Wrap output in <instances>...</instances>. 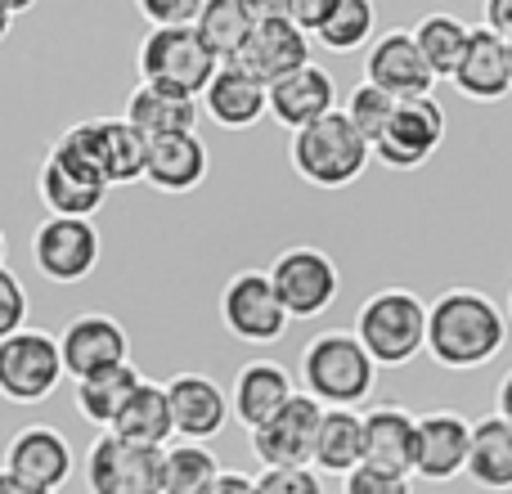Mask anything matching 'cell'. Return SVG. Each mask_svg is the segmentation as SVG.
<instances>
[{"instance_id": "6da1fadb", "label": "cell", "mask_w": 512, "mask_h": 494, "mask_svg": "<svg viewBox=\"0 0 512 494\" xmlns=\"http://www.w3.org/2000/svg\"><path fill=\"white\" fill-rule=\"evenodd\" d=\"M508 342V315L477 288H450L427 315V355L441 369H481Z\"/></svg>"}, {"instance_id": "7a4b0ae2", "label": "cell", "mask_w": 512, "mask_h": 494, "mask_svg": "<svg viewBox=\"0 0 512 494\" xmlns=\"http://www.w3.org/2000/svg\"><path fill=\"white\" fill-rule=\"evenodd\" d=\"M301 382L324 409H355L373 396L378 364L355 333H315L301 346Z\"/></svg>"}, {"instance_id": "3957f363", "label": "cell", "mask_w": 512, "mask_h": 494, "mask_svg": "<svg viewBox=\"0 0 512 494\" xmlns=\"http://www.w3.org/2000/svg\"><path fill=\"white\" fill-rule=\"evenodd\" d=\"M427 315L432 306H423L418 292L382 288L355 315V337L378 369H405L409 360H418V351H427Z\"/></svg>"}, {"instance_id": "277c9868", "label": "cell", "mask_w": 512, "mask_h": 494, "mask_svg": "<svg viewBox=\"0 0 512 494\" xmlns=\"http://www.w3.org/2000/svg\"><path fill=\"white\" fill-rule=\"evenodd\" d=\"M288 158H292V171H297L306 185L346 189L364 176V167H369V158H373V144L364 140V135L351 126V117L337 108V113H328L324 122H315V126L292 135Z\"/></svg>"}, {"instance_id": "5b68a950", "label": "cell", "mask_w": 512, "mask_h": 494, "mask_svg": "<svg viewBox=\"0 0 512 494\" xmlns=\"http://www.w3.org/2000/svg\"><path fill=\"white\" fill-rule=\"evenodd\" d=\"M135 68H140V86L167 90V95L180 99H198L216 81L221 63L203 45L198 27H153L140 41Z\"/></svg>"}, {"instance_id": "8992f818", "label": "cell", "mask_w": 512, "mask_h": 494, "mask_svg": "<svg viewBox=\"0 0 512 494\" xmlns=\"http://www.w3.org/2000/svg\"><path fill=\"white\" fill-rule=\"evenodd\" d=\"M252 5H256V32L243 45L234 68H243L270 90L279 81H288L292 72L310 68V36L288 23V0H252Z\"/></svg>"}, {"instance_id": "52a82bcc", "label": "cell", "mask_w": 512, "mask_h": 494, "mask_svg": "<svg viewBox=\"0 0 512 494\" xmlns=\"http://www.w3.org/2000/svg\"><path fill=\"white\" fill-rule=\"evenodd\" d=\"M63 382V351L59 337L45 328H23V333L0 342V396L9 405H41Z\"/></svg>"}, {"instance_id": "ba28073f", "label": "cell", "mask_w": 512, "mask_h": 494, "mask_svg": "<svg viewBox=\"0 0 512 494\" xmlns=\"http://www.w3.org/2000/svg\"><path fill=\"white\" fill-rule=\"evenodd\" d=\"M167 450L122 441L104 432L86 454V490L90 494H162Z\"/></svg>"}, {"instance_id": "9c48e42d", "label": "cell", "mask_w": 512, "mask_h": 494, "mask_svg": "<svg viewBox=\"0 0 512 494\" xmlns=\"http://www.w3.org/2000/svg\"><path fill=\"white\" fill-rule=\"evenodd\" d=\"M270 283L279 292L288 319H319L337 301V288H342L333 256L319 252V247H288V252H279L270 265Z\"/></svg>"}, {"instance_id": "30bf717a", "label": "cell", "mask_w": 512, "mask_h": 494, "mask_svg": "<svg viewBox=\"0 0 512 494\" xmlns=\"http://www.w3.org/2000/svg\"><path fill=\"white\" fill-rule=\"evenodd\" d=\"M221 319L239 342L248 346H274L288 333V310L270 283V270H243L225 283L221 292Z\"/></svg>"}, {"instance_id": "8fae6325", "label": "cell", "mask_w": 512, "mask_h": 494, "mask_svg": "<svg viewBox=\"0 0 512 494\" xmlns=\"http://www.w3.org/2000/svg\"><path fill=\"white\" fill-rule=\"evenodd\" d=\"M324 414L328 409L319 405L315 396L297 391L270 423L252 432V454L265 468H310V463H315V441H319V427H324Z\"/></svg>"}, {"instance_id": "7c38bea8", "label": "cell", "mask_w": 512, "mask_h": 494, "mask_svg": "<svg viewBox=\"0 0 512 494\" xmlns=\"http://www.w3.org/2000/svg\"><path fill=\"white\" fill-rule=\"evenodd\" d=\"M104 239L95 221H72V216H50L41 221L32 239V261L50 283H81L99 265Z\"/></svg>"}, {"instance_id": "4fadbf2b", "label": "cell", "mask_w": 512, "mask_h": 494, "mask_svg": "<svg viewBox=\"0 0 512 494\" xmlns=\"http://www.w3.org/2000/svg\"><path fill=\"white\" fill-rule=\"evenodd\" d=\"M63 373L72 382H90L131 364V337L113 315H77L59 337Z\"/></svg>"}, {"instance_id": "5bb4252c", "label": "cell", "mask_w": 512, "mask_h": 494, "mask_svg": "<svg viewBox=\"0 0 512 494\" xmlns=\"http://www.w3.org/2000/svg\"><path fill=\"white\" fill-rule=\"evenodd\" d=\"M364 81L378 90H387L391 99L409 104V99H432V86H436V72L427 68L423 50H418L414 32L405 27H391L387 36H378L364 59Z\"/></svg>"}, {"instance_id": "9a60e30c", "label": "cell", "mask_w": 512, "mask_h": 494, "mask_svg": "<svg viewBox=\"0 0 512 494\" xmlns=\"http://www.w3.org/2000/svg\"><path fill=\"white\" fill-rule=\"evenodd\" d=\"M445 140V113L436 99H409L396 108L387 135L373 144V158L391 171H414L441 149Z\"/></svg>"}, {"instance_id": "2e32d148", "label": "cell", "mask_w": 512, "mask_h": 494, "mask_svg": "<svg viewBox=\"0 0 512 494\" xmlns=\"http://www.w3.org/2000/svg\"><path fill=\"white\" fill-rule=\"evenodd\" d=\"M72 445L63 441V432H54V427L36 423V427H23V432L9 436L5 445V463H0V472H9V477H18L23 486L32 490H63L72 477Z\"/></svg>"}, {"instance_id": "e0dca14e", "label": "cell", "mask_w": 512, "mask_h": 494, "mask_svg": "<svg viewBox=\"0 0 512 494\" xmlns=\"http://www.w3.org/2000/svg\"><path fill=\"white\" fill-rule=\"evenodd\" d=\"M167 400H171L176 436L180 441H194V445H207L212 436H221L234 414L230 391H225L221 382H212L207 373H176V378L167 382Z\"/></svg>"}, {"instance_id": "ac0fdd59", "label": "cell", "mask_w": 512, "mask_h": 494, "mask_svg": "<svg viewBox=\"0 0 512 494\" xmlns=\"http://www.w3.org/2000/svg\"><path fill=\"white\" fill-rule=\"evenodd\" d=\"M472 459V423L454 409H432L418 418V454H414V477L445 486L459 472H468Z\"/></svg>"}, {"instance_id": "d6986e66", "label": "cell", "mask_w": 512, "mask_h": 494, "mask_svg": "<svg viewBox=\"0 0 512 494\" xmlns=\"http://www.w3.org/2000/svg\"><path fill=\"white\" fill-rule=\"evenodd\" d=\"M418 418L400 405H373L364 414V468L387 477H414Z\"/></svg>"}, {"instance_id": "ffe728a7", "label": "cell", "mask_w": 512, "mask_h": 494, "mask_svg": "<svg viewBox=\"0 0 512 494\" xmlns=\"http://www.w3.org/2000/svg\"><path fill=\"white\" fill-rule=\"evenodd\" d=\"M454 86L463 99H477V104H499L512 90V50L504 36H495L486 23L472 27L468 54H463L459 72H454Z\"/></svg>"}, {"instance_id": "44dd1931", "label": "cell", "mask_w": 512, "mask_h": 494, "mask_svg": "<svg viewBox=\"0 0 512 494\" xmlns=\"http://www.w3.org/2000/svg\"><path fill=\"white\" fill-rule=\"evenodd\" d=\"M328 113H337V86L328 77V68H319V63H310V68L292 72L288 81L270 86V117L279 126H288L292 135L324 122Z\"/></svg>"}, {"instance_id": "7402d4cb", "label": "cell", "mask_w": 512, "mask_h": 494, "mask_svg": "<svg viewBox=\"0 0 512 494\" xmlns=\"http://www.w3.org/2000/svg\"><path fill=\"white\" fill-rule=\"evenodd\" d=\"M207 171H212V158H207V144L194 131L149 140L144 185H153L158 194H189V189H198L207 180Z\"/></svg>"}, {"instance_id": "603a6c76", "label": "cell", "mask_w": 512, "mask_h": 494, "mask_svg": "<svg viewBox=\"0 0 512 494\" xmlns=\"http://www.w3.org/2000/svg\"><path fill=\"white\" fill-rule=\"evenodd\" d=\"M203 113L212 117L216 126H225V131H248L261 117H270V90L256 77H248L243 68L225 63L203 95Z\"/></svg>"}, {"instance_id": "cb8c5ba5", "label": "cell", "mask_w": 512, "mask_h": 494, "mask_svg": "<svg viewBox=\"0 0 512 494\" xmlns=\"http://www.w3.org/2000/svg\"><path fill=\"white\" fill-rule=\"evenodd\" d=\"M292 396H297L292 373L279 369V364H270V360H256V364H243L239 369L234 391H230V405H234V418H239L248 432H256V427L270 423Z\"/></svg>"}, {"instance_id": "d4e9b609", "label": "cell", "mask_w": 512, "mask_h": 494, "mask_svg": "<svg viewBox=\"0 0 512 494\" xmlns=\"http://www.w3.org/2000/svg\"><path fill=\"white\" fill-rule=\"evenodd\" d=\"M198 99H180L167 90L153 86H135L126 99V122L144 135V140H162V135H185L198 126Z\"/></svg>"}, {"instance_id": "484cf974", "label": "cell", "mask_w": 512, "mask_h": 494, "mask_svg": "<svg viewBox=\"0 0 512 494\" xmlns=\"http://www.w3.org/2000/svg\"><path fill=\"white\" fill-rule=\"evenodd\" d=\"M468 477L481 490H495V494L512 490V423H504L499 414H486L472 423Z\"/></svg>"}, {"instance_id": "4316f807", "label": "cell", "mask_w": 512, "mask_h": 494, "mask_svg": "<svg viewBox=\"0 0 512 494\" xmlns=\"http://www.w3.org/2000/svg\"><path fill=\"white\" fill-rule=\"evenodd\" d=\"M355 468H364V414H355V409H328L324 427H319V441H315V472L346 481Z\"/></svg>"}, {"instance_id": "83f0119b", "label": "cell", "mask_w": 512, "mask_h": 494, "mask_svg": "<svg viewBox=\"0 0 512 494\" xmlns=\"http://www.w3.org/2000/svg\"><path fill=\"white\" fill-rule=\"evenodd\" d=\"M256 32V5L252 0H207L203 18H198V36L216 54V63H239L243 45Z\"/></svg>"}, {"instance_id": "f1b7e54d", "label": "cell", "mask_w": 512, "mask_h": 494, "mask_svg": "<svg viewBox=\"0 0 512 494\" xmlns=\"http://www.w3.org/2000/svg\"><path fill=\"white\" fill-rule=\"evenodd\" d=\"M140 387H144V378L135 373V364L113 369V373H99V378H90V382H77V414L86 418V423L113 432Z\"/></svg>"}, {"instance_id": "f546056e", "label": "cell", "mask_w": 512, "mask_h": 494, "mask_svg": "<svg viewBox=\"0 0 512 494\" xmlns=\"http://www.w3.org/2000/svg\"><path fill=\"white\" fill-rule=\"evenodd\" d=\"M95 131H99V158H104L108 185H135V180H144L149 140L126 117H95Z\"/></svg>"}, {"instance_id": "4dcf8cb0", "label": "cell", "mask_w": 512, "mask_h": 494, "mask_svg": "<svg viewBox=\"0 0 512 494\" xmlns=\"http://www.w3.org/2000/svg\"><path fill=\"white\" fill-rule=\"evenodd\" d=\"M113 436H122V441H135V445H149V450H167V441L176 436L167 387L144 378V387L135 391V400L126 405V414H122V423L113 427Z\"/></svg>"}, {"instance_id": "1f68e13d", "label": "cell", "mask_w": 512, "mask_h": 494, "mask_svg": "<svg viewBox=\"0 0 512 494\" xmlns=\"http://www.w3.org/2000/svg\"><path fill=\"white\" fill-rule=\"evenodd\" d=\"M409 32H414L418 50H423L427 68L436 72V81H441V77L454 81L463 54H468L472 27L463 23V18H454V14H427V18H418V27H409Z\"/></svg>"}, {"instance_id": "d6a6232c", "label": "cell", "mask_w": 512, "mask_h": 494, "mask_svg": "<svg viewBox=\"0 0 512 494\" xmlns=\"http://www.w3.org/2000/svg\"><path fill=\"white\" fill-rule=\"evenodd\" d=\"M225 477L221 459L207 445L180 441L167 445V468H162V494H207Z\"/></svg>"}, {"instance_id": "836d02e7", "label": "cell", "mask_w": 512, "mask_h": 494, "mask_svg": "<svg viewBox=\"0 0 512 494\" xmlns=\"http://www.w3.org/2000/svg\"><path fill=\"white\" fill-rule=\"evenodd\" d=\"M36 189H41V203L50 207V216H72V221H90L108 198V189L81 185V180H72L68 171H59L54 162H41V171H36Z\"/></svg>"}, {"instance_id": "e575fe53", "label": "cell", "mask_w": 512, "mask_h": 494, "mask_svg": "<svg viewBox=\"0 0 512 494\" xmlns=\"http://www.w3.org/2000/svg\"><path fill=\"white\" fill-rule=\"evenodd\" d=\"M373 27H378V9H373L369 0H337L328 23L315 32V41L333 54H351L369 41Z\"/></svg>"}, {"instance_id": "d590c367", "label": "cell", "mask_w": 512, "mask_h": 494, "mask_svg": "<svg viewBox=\"0 0 512 494\" xmlns=\"http://www.w3.org/2000/svg\"><path fill=\"white\" fill-rule=\"evenodd\" d=\"M396 108H400V99H391L387 90H378V86H369V81H360V86L346 95L342 113L351 117V126L364 135V140L378 144L382 135H387V126H391V117H396Z\"/></svg>"}, {"instance_id": "8d00e7d4", "label": "cell", "mask_w": 512, "mask_h": 494, "mask_svg": "<svg viewBox=\"0 0 512 494\" xmlns=\"http://www.w3.org/2000/svg\"><path fill=\"white\" fill-rule=\"evenodd\" d=\"M27 315H32L27 288L9 270H0V342H5V337H14V333H23Z\"/></svg>"}, {"instance_id": "74e56055", "label": "cell", "mask_w": 512, "mask_h": 494, "mask_svg": "<svg viewBox=\"0 0 512 494\" xmlns=\"http://www.w3.org/2000/svg\"><path fill=\"white\" fill-rule=\"evenodd\" d=\"M207 0H140V18L153 27H198Z\"/></svg>"}, {"instance_id": "f35d334b", "label": "cell", "mask_w": 512, "mask_h": 494, "mask_svg": "<svg viewBox=\"0 0 512 494\" xmlns=\"http://www.w3.org/2000/svg\"><path fill=\"white\" fill-rule=\"evenodd\" d=\"M256 494H324V486L310 468H265L256 477Z\"/></svg>"}, {"instance_id": "ab89813d", "label": "cell", "mask_w": 512, "mask_h": 494, "mask_svg": "<svg viewBox=\"0 0 512 494\" xmlns=\"http://www.w3.org/2000/svg\"><path fill=\"white\" fill-rule=\"evenodd\" d=\"M342 494H414L409 477H387V472L373 468H355L351 477L342 481Z\"/></svg>"}, {"instance_id": "60d3db41", "label": "cell", "mask_w": 512, "mask_h": 494, "mask_svg": "<svg viewBox=\"0 0 512 494\" xmlns=\"http://www.w3.org/2000/svg\"><path fill=\"white\" fill-rule=\"evenodd\" d=\"M337 0H288V23L301 27L306 36H315L319 27L328 23V14H333Z\"/></svg>"}, {"instance_id": "b9f144b4", "label": "cell", "mask_w": 512, "mask_h": 494, "mask_svg": "<svg viewBox=\"0 0 512 494\" xmlns=\"http://www.w3.org/2000/svg\"><path fill=\"white\" fill-rule=\"evenodd\" d=\"M486 27L512 45V0H490L486 5Z\"/></svg>"}, {"instance_id": "7bdbcfd3", "label": "cell", "mask_w": 512, "mask_h": 494, "mask_svg": "<svg viewBox=\"0 0 512 494\" xmlns=\"http://www.w3.org/2000/svg\"><path fill=\"white\" fill-rule=\"evenodd\" d=\"M207 494H256V477H243V472H225Z\"/></svg>"}, {"instance_id": "ee69618b", "label": "cell", "mask_w": 512, "mask_h": 494, "mask_svg": "<svg viewBox=\"0 0 512 494\" xmlns=\"http://www.w3.org/2000/svg\"><path fill=\"white\" fill-rule=\"evenodd\" d=\"M495 400H499V409H495V414H499V418H504V423H512V369L504 373V382H499Z\"/></svg>"}, {"instance_id": "f6af8a7d", "label": "cell", "mask_w": 512, "mask_h": 494, "mask_svg": "<svg viewBox=\"0 0 512 494\" xmlns=\"http://www.w3.org/2000/svg\"><path fill=\"white\" fill-rule=\"evenodd\" d=\"M0 494H45V490H32V486H23L18 477H9V472H0Z\"/></svg>"}, {"instance_id": "bcb514c9", "label": "cell", "mask_w": 512, "mask_h": 494, "mask_svg": "<svg viewBox=\"0 0 512 494\" xmlns=\"http://www.w3.org/2000/svg\"><path fill=\"white\" fill-rule=\"evenodd\" d=\"M9 27H14V5H9V0H0V41L9 36Z\"/></svg>"}, {"instance_id": "7dc6e473", "label": "cell", "mask_w": 512, "mask_h": 494, "mask_svg": "<svg viewBox=\"0 0 512 494\" xmlns=\"http://www.w3.org/2000/svg\"><path fill=\"white\" fill-rule=\"evenodd\" d=\"M0 270H5V230H0Z\"/></svg>"}, {"instance_id": "c3c4849f", "label": "cell", "mask_w": 512, "mask_h": 494, "mask_svg": "<svg viewBox=\"0 0 512 494\" xmlns=\"http://www.w3.org/2000/svg\"><path fill=\"white\" fill-rule=\"evenodd\" d=\"M508 319H512V288H508Z\"/></svg>"}, {"instance_id": "681fc988", "label": "cell", "mask_w": 512, "mask_h": 494, "mask_svg": "<svg viewBox=\"0 0 512 494\" xmlns=\"http://www.w3.org/2000/svg\"><path fill=\"white\" fill-rule=\"evenodd\" d=\"M508 50H512V45H508Z\"/></svg>"}]
</instances>
